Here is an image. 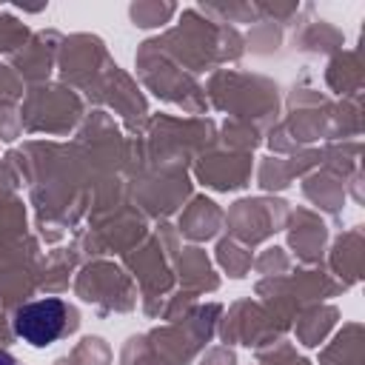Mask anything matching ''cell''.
<instances>
[{
	"label": "cell",
	"instance_id": "7a4b0ae2",
	"mask_svg": "<svg viewBox=\"0 0 365 365\" xmlns=\"http://www.w3.org/2000/svg\"><path fill=\"white\" fill-rule=\"evenodd\" d=\"M0 365H20V362H17V359H14L11 354H6V351H0Z\"/></svg>",
	"mask_w": 365,
	"mask_h": 365
},
{
	"label": "cell",
	"instance_id": "6da1fadb",
	"mask_svg": "<svg viewBox=\"0 0 365 365\" xmlns=\"http://www.w3.org/2000/svg\"><path fill=\"white\" fill-rule=\"evenodd\" d=\"M66 322H68L66 302L57 297H46V299H34V302H26L17 308L14 334L34 348H46L63 336Z\"/></svg>",
	"mask_w": 365,
	"mask_h": 365
}]
</instances>
